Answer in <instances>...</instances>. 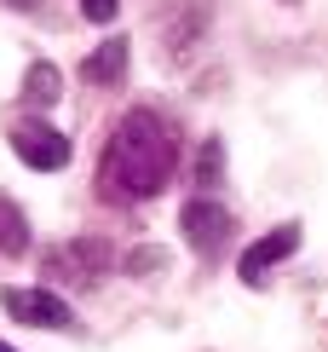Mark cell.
<instances>
[{
  "label": "cell",
  "instance_id": "30bf717a",
  "mask_svg": "<svg viewBox=\"0 0 328 352\" xmlns=\"http://www.w3.org/2000/svg\"><path fill=\"white\" fill-rule=\"evenodd\" d=\"M219 168H225V144L207 139V144H202V156H196V185H202V190H213V185H219Z\"/></svg>",
  "mask_w": 328,
  "mask_h": 352
},
{
  "label": "cell",
  "instance_id": "4fadbf2b",
  "mask_svg": "<svg viewBox=\"0 0 328 352\" xmlns=\"http://www.w3.org/2000/svg\"><path fill=\"white\" fill-rule=\"evenodd\" d=\"M0 352H18V346H6V341H0Z\"/></svg>",
  "mask_w": 328,
  "mask_h": 352
},
{
  "label": "cell",
  "instance_id": "5bb4252c",
  "mask_svg": "<svg viewBox=\"0 0 328 352\" xmlns=\"http://www.w3.org/2000/svg\"><path fill=\"white\" fill-rule=\"evenodd\" d=\"M282 6H300V0H282Z\"/></svg>",
  "mask_w": 328,
  "mask_h": 352
},
{
  "label": "cell",
  "instance_id": "ba28073f",
  "mask_svg": "<svg viewBox=\"0 0 328 352\" xmlns=\"http://www.w3.org/2000/svg\"><path fill=\"white\" fill-rule=\"evenodd\" d=\"M58 93H64V87H58V64H47V58L29 64V76H23V104H29V110H47V104H58Z\"/></svg>",
  "mask_w": 328,
  "mask_h": 352
},
{
  "label": "cell",
  "instance_id": "7c38bea8",
  "mask_svg": "<svg viewBox=\"0 0 328 352\" xmlns=\"http://www.w3.org/2000/svg\"><path fill=\"white\" fill-rule=\"evenodd\" d=\"M150 266H161V248H139V254H127V272H150Z\"/></svg>",
  "mask_w": 328,
  "mask_h": 352
},
{
  "label": "cell",
  "instance_id": "3957f363",
  "mask_svg": "<svg viewBox=\"0 0 328 352\" xmlns=\"http://www.w3.org/2000/svg\"><path fill=\"white\" fill-rule=\"evenodd\" d=\"M12 151H18V162L23 168H35V173H58V168H69V139L58 133L52 122H35V116H23L18 127H12Z\"/></svg>",
  "mask_w": 328,
  "mask_h": 352
},
{
  "label": "cell",
  "instance_id": "8992f818",
  "mask_svg": "<svg viewBox=\"0 0 328 352\" xmlns=\"http://www.w3.org/2000/svg\"><path fill=\"white\" fill-rule=\"evenodd\" d=\"M294 248H300V226L288 219V226H277L271 237H259V243L242 254V283H265V272H271L277 260H288Z\"/></svg>",
  "mask_w": 328,
  "mask_h": 352
},
{
  "label": "cell",
  "instance_id": "6da1fadb",
  "mask_svg": "<svg viewBox=\"0 0 328 352\" xmlns=\"http://www.w3.org/2000/svg\"><path fill=\"white\" fill-rule=\"evenodd\" d=\"M173 173H178V139H173V127L161 122L156 110H127L121 122H115L110 144H104V162H98L104 197L144 202V197H156V190H167Z\"/></svg>",
  "mask_w": 328,
  "mask_h": 352
},
{
  "label": "cell",
  "instance_id": "277c9868",
  "mask_svg": "<svg viewBox=\"0 0 328 352\" xmlns=\"http://www.w3.org/2000/svg\"><path fill=\"white\" fill-rule=\"evenodd\" d=\"M47 272L64 277V283H98L110 272V243L104 237H75V243H58L47 254Z\"/></svg>",
  "mask_w": 328,
  "mask_h": 352
},
{
  "label": "cell",
  "instance_id": "8fae6325",
  "mask_svg": "<svg viewBox=\"0 0 328 352\" xmlns=\"http://www.w3.org/2000/svg\"><path fill=\"white\" fill-rule=\"evenodd\" d=\"M115 12H121V0H81L86 23H115Z\"/></svg>",
  "mask_w": 328,
  "mask_h": 352
},
{
  "label": "cell",
  "instance_id": "5b68a950",
  "mask_svg": "<svg viewBox=\"0 0 328 352\" xmlns=\"http://www.w3.org/2000/svg\"><path fill=\"white\" fill-rule=\"evenodd\" d=\"M0 306L29 329H69L75 324V312H69L52 289H0Z\"/></svg>",
  "mask_w": 328,
  "mask_h": 352
},
{
  "label": "cell",
  "instance_id": "9c48e42d",
  "mask_svg": "<svg viewBox=\"0 0 328 352\" xmlns=\"http://www.w3.org/2000/svg\"><path fill=\"white\" fill-rule=\"evenodd\" d=\"M0 254H29V226H23V208L0 197Z\"/></svg>",
  "mask_w": 328,
  "mask_h": 352
},
{
  "label": "cell",
  "instance_id": "7a4b0ae2",
  "mask_svg": "<svg viewBox=\"0 0 328 352\" xmlns=\"http://www.w3.org/2000/svg\"><path fill=\"white\" fill-rule=\"evenodd\" d=\"M178 231H185V243L196 248L202 260H219V254H225V243H231V231H236V219H231L225 202H213V197H190L185 214H178Z\"/></svg>",
  "mask_w": 328,
  "mask_h": 352
},
{
  "label": "cell",
  "instance_id": "52a82bcc",
  "mask_svg": "<svg viewBox=\"0 0 328 352\" xmlns=\"http://www.w3.org/2000/svg\"><path fill=\"white\" fill-rule=\"evenodd\" d=\"M121 76H127V41L121 35L98 41V47L81 58V81L86 87H121Z\"/></svg>",
  "mask_w": 328,
  "mask_h": 352
}]
</instances>
